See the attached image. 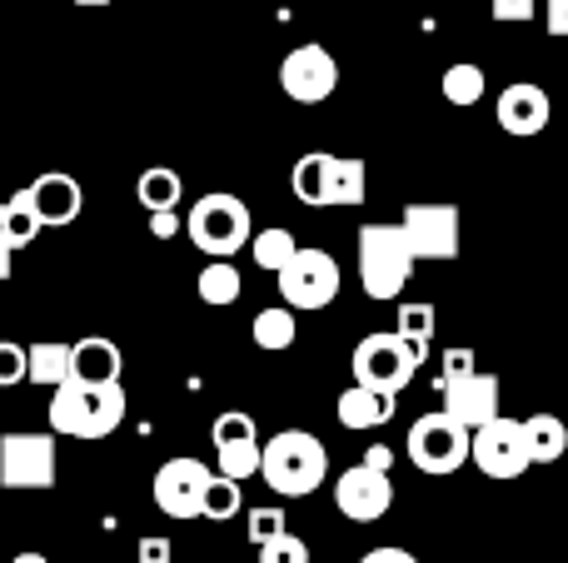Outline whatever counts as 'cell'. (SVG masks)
<instances>
[{"label": "cell", "instance_id": "cell-1", "mask_svg": "<svg viewBox=\"0 0 568 563\" xmlns=\"http://www.w3.org/2000/svg\"><path fill=\"white\" fill-rule=\"evenodd\" d=\"M125 424V389L120 385H65L50 395V434L55 439H110Z\"/></svg>", "mask_w": 568, "mask_h": 563}, {"label": "cell", "instance_id": "cell-2", "mask_svg": "<svg viewBox=\"0 0 568 563\" xmlns=\"http://www.w3.org/2000/svg\"><path fill=\"white\" fill-rule=\"evenodd\" d=\"M414 265L419 255H414L404 225H359V279L369 299H399Z\"/></svg>", "mask_w": 568, "mask_h": 563}, {"label": "cell", "instance_id": "cell-3", "mask_svg": "<svg viewBox=\"0 0 568 563\" xmlns=\"http://www.w3.org/2000/svg\"><path fill=\"white\" fill-rule=\"evenodd\" d=\"M324 474H329V454H324V444L314 434H304V429H284L265 444V469H260V479H265L275 494L284 499H310L314 489L324 484Z\"/></svg>", "mask_w": 568, "mask_h": 563}, {"label": "cell", "instance_id": "cell-4", "mask_svg": "<svg viewBox=\"0 0 568 563\" xmlns=\"http://www.w3.org/2000/svg\"><path fill=\"white\" fill-rule=\"evenodd\" d=\"M389 469H394V454L384 444H374L369 454H364V464L344 469V474L334 479V504H339V514L354 519V524H379L394 504Z\"/></svg>", "mask_w": 568, "mask_h": 563}, {"label": "cell", "instance_id": "cell-5", "mask_svg": "<svg viewBox=\"0 0 568 563\" xmlns=\"http://www.w3.org/2000/svg\"><path fill=\"white\" fill-rule=\"evenodd\" d=\"M185 229H190V245L205 249L210 259H235L245 245H255V225H250L245 199L220 195V190L205 199H195Z\"/></svg>", "mask_w": 568, "mask_h": 563}, {"label": "cell", "instance_id": "cell-6", "mask_svg": "<svg viewBox=\"0 0 568 563\" xmlns=\"http://www.w3.org/2000/svg\"><path fill=\"white\" fill-rule=\"evenodd\" d=\"M424 359L429 355L414 349L409 339H399V335H364L359 349H354V385L394 399L409 389V379L419 375Z\"/></svg>", "mask_w": 568, "mask_h": 563}, {"label": "cell", "instance_id": "cell-7", "mask_svg": "<svg viewBox=\"0 0 568 563\" xmlns=\"http://www.w3.org/2000/svg\"><path fill=\"white\" fill-rule=\"evenodd\" d=\"M474 459V434L464 424H454L444 409H434V414H419L409 424V464L419 469V474H459L464 464Z\"/></svg>", "mask_w": 568, "mask_h": 563}, {"label": "cell", "instance_id": "cell-8", "mask_svg": "<svg viewBox=\"0 0 568 563\" xmlns=\"http://www.w3.org/2000/svg\"><path fill=\"white\" fill-rule=\"evenodd\" d=\"M215 474L220 469L200 464V459H170V464H160L150 494H155L160 514L170 519H205V494L215 484Z\"/></svg>", "mask_w": 568, "mask_h": 563}, {"label": "cell", "instance_id": "cell-9", "mask_svg": "<svg viewBox=\"0 0 568 563\" xmlns=\"http://www.w3.org/2000/svg\"><path fill=\"white\" fill-rule=\"evenodd\" d=\"M280 295L290 309H324L339 295V265L329 249H300L294 265L280 275Z\"/></svg>", "mask_w": 568, "mask_h": 563}, {"label": "cell", "instance_id": "cell-10", "mask_svg": "<svg viewBox=\"0 0 568 563\" xmlns=\"http://www.w3.org/2000/svg\"><path fill=\"white\" fill-rule=\"evenodd\" d=\"M474 464L489 479H519L524 469L534 464L524 419H494V424H484L479 434H474Z\"/></svg>", "mask_w": 568, "mask_h": 563}, {"label": "cell", "instance_id": "cell-11", "mask_svg": "<svg viewBox=\"0 0 568 563\" xmlns=\"http://www.w3.org/2000/svg\"><path fill=\"white\" fill-rule=\"evenodd\" d=\"M0 484L6 489H50L55 484V434H6V449H0Z\"/></svg>", "mask_w": 568, "mask_h": 563}, {"label": "cell", "instance_id": "cell-12", "mask_svg": "<svg viewBox=\"0 0 568 563\" xmlns=\"http://www.w3.org/2000/svg\"><path fill=\"white\" fill-rule=\"evenodd\" d=\"M280 85H284V95L300 100V105H320V100H329L334 85H339V65H334V55L324 45H294L280 65Z\"/></svg>", "mask_w": 568, "mask_h": 563}, {"label": "cell", "instance_id": "cell-13", "mask_svg": "<svg viewBox=\"0 0 568 563\" xmlns=\"http://www.w3.org/2000/svg\"><path fill=\"white\" fill-rule=\"evenodd\" d=\"M215 454H220V474L225 479H255L265 469V444H260V429L250 414L230 409L215 419Z\"/></svg>", "mask_w": 568, "mask_h": 563}, {"label": "cell", "instance_id": "cell-14", "mask_svg": "<svg viewBox=\"0 0 568 563\" xmlns=\"http://www.w3.org/2000/svg\"><path fill=\"white\" fill-rule=\"evenodd\" d=\"M404 235H409L414 255L419 259H454L459 255V209L454 205H429V199H419V205L404 209Z\"/></svg>", "mask_w": 568, "mask_h": 563}, {"label": "cell", "instance_id": "cell-15", "mask_svg": "<svg viewBox=\"0 0 568 563\" xmlns=\"http://www.w3.org/2000/svg\"><path fill=\"white\" fill-rule=\"evenodd\" d=\"M444 414H449L454 424H464L469 434H479L484 424L504 419L499 414V379L474 375V379H464V385H449L444 389Z\"/></svg>", "mask_w": 568, "mask_h": 563}, {"label": "cell", "instance_id": "cell-16", "mask_svg": "<svg viewBox=\"0 0 568 563\" xmlns=\"http://www.w3.org/2000/svg\"><path fill=\"white\" fill-rule=\"evenodd\" d=\"M494 115H499V125L509 130V135H519V140L539 135V130L549 125V115H554L549 90H539L534 80H519V85H509V90L499 95Z\"/></svg>", "mask_w": 568, "mask_h": 563}, {"label": "cell", "instance_id": "cell-17", "mask_svg": "<svg viewBox=\"0 0 568 563\" xmlns=\"http://www.w3.org/2000/svg\"><path fill=\"white\" fill-rule=\"evenodd\" d=\"M30 199H36V209H40L45 225H70V219H80V209H85V190H80V180L60 175V170L40 175L36 185H30Z\"/></svg>", "mask_w": 568, "mask_h": 563}, {"label": "cell", "instance_id": "cell-18", "mask_svg": "<svg viewBox=\"0 0 568 563\" xmlns=\"http://www.w3.org/2000/svg\"><path fill=\"white\" fill-rule=\"evenodd\" d=\"M120 345L115 339H100V335H85L75 339V365H70V379L80 385H120Z\"/></svg>", "mask_w": 568, "mask_h": 563}, {"label": "cell", "instance_id": "cell-19", "mask_svg": "<svg viewBox=\"0 0 568 563\" xmlns=\"http://www.w3.org/2000/svg\"><path fill=\"white\" fill-rule=\"evenodd\" d=\"M334 414H339L344 429H379V424H389V419H394V399L349 385L339 395V409H334Z\"/></svg>", "mask_w": 568, "mask_h": 563}, {"label": "cell", "instance_id": "cell-20", "mask_svg": "<svg viewBox=\"0 0 568 563\" xmlns=\"http://www.w3.org/2000/svg\"><path fill=\"white\" fill-rule=\"evenodd\" d=\"M369 190V170L364 160H329V180H324V205H364Z\"/></svg>", "mask_w": 568, "mask_h": 563}, {"label": "cell", "instance_id": "cell-21", "mask_svg": "<svg viewBox=\"0 0 568 563\" xmlns=\"http://www.w3.org/2000/svg\"><path fill=\"white\" fill-rule=\"evenodd\" d=\"M524 429H529L534 464H559V459L568 454V424L559 414H529Z\"/></svg>", "mask_w": 568, "mask_h": 563}, {"label": "cell", "instance_id": "cell-22", "mask_svg": "<svg viewBox=\"0 0 568 563\" xmlns=\"http://www.w3.org/2000/svg\"><path fill=\"white\" fill-rule=\"evenodd\" d=\"M70 365H75V345H30V385H45L55 395L70 379Z\"/></svg>", "mask_w": 568, "mask_h": 563}, {"label": "cell", "instance_id": "cell-23", "mask_svg": "<svg viewBox=\"0 0 568 563\" xmlns=\"http://www.w3.org/2000/svg\"><path fill=\"white\" fill-rule=\"evenodd\" d=\"M40 229H45V219H40L30 190H16V195L6 199V239H10V249H26L30 239H40Z\"/></svg>", "mask_w": 568, "mask_h": 563}, {"label": "cell", "instance_id": "cell-24", "mask_svg": "<svg viewBox=\"0 0 568 563\" xmlns=\"http://www.w3.org/2000/svg\"><path fill=\"white\" fill-rule=\"evenodd\" d=\"M250 335H255L260 349H290L294 339H300V319H294L290 305H275V309H260L255 325H250Z\"/></svg>", "mask_w": 568, "mask_h": 563}, {"label": "cell", "instance_id": "cell-25", "mask_svg": "<svg viewBox=\"0 0 568 563\" xmlns=\"http://www.w3.org/2000/svg\"><path fill=\"white\" fill-rule=\"evenodd\" d=\"M250 249H255V265H260V269H275V275H284V269L294 265V255H300L304 245H300V239H294L284 225H275V229H260Z\"/></svg>", "mask_w": 568, "mask_h": 563}, {"label": "cell", "instance_id": "cell-26", "mask_svg": "<svg viewBox=\"0 0 568 563\" xmlns=\"http://www.w3.org/2000/svg\"><path fill=\"white\" fill-rule=\"evenodd\" d=\"M329 160L324 150H310V155L294 165L290 185H294V199H304V205H324V180H329Z\"/></svg>", "mask_w": 568, "mask_h": 563}, {"label": "cell", "instance_id": "cell-27", "mask_svg": "<svg viewBox=\"0 0 568 563\" xmlns=\"http://www.w3.org/2000/svg\"><path fill=\"white\" fill-rule=\"evenodd\" d=\"M240 289H245V285H240V269L230 265V259H210L205 275H200V299H205V305H215V309L235 305Z\"/></svg>", "mask_w": 568, "mask_h": 563}, {"label": "cell", "instance_id": "cell-28", "mask_svg": "<svg viewBox=\"0 0 568 563\" xmlns=\"http://www.w3.org/2000/svg\"><path fill=\"white\" fill-rule=\"evenodd\" d=\"M135 195H140V205H145L150 215H165V209L180 205V175L175 170H145L140 185H135Z\"/></svg>", "mask_w": 568, "mask_h": 563}, {"label": "cell", "instance_id": "cell-29", "mask_svg": "<svg viewBox=\"0 0 568 563\" xmlns=\"http://www.w3.org/2000/svg\"><path fill=\"white\" fill-rule=\"evenodd\" d=\"M484 85H489V80H484V70L469 65V60H459V65L444 70V100H449V105H479Z\"/></svg>", "mask_w": 568, "mask_h": 563}, {"label": "cell", "instance_id": "cell-30", "mask_svg": "<svg viewBox=\"0 0 568 563\" xmlns=\"http://www.w3.org/2000/svg\"><path fill=\"white\" fill-rule=\"evenodd\" d=\"M394 335L409 339L414 349H424V355H429V339H434V305H404V309H399V325H394Z\"/></svg>", "mask_w": 568, "mask_h": 563}, {"label": "cell", "instance_id": "cell-31", "mask_svg": "<svg viewBox=\"0 0 568 563\" xmlns=\"http://www.w3.org/2000/svg\"><path fill=\"white\" fill-rule=\"evenodd\" d=\"M240 484L235 479H225V474H215V484H210V494H205V519H215V524H225V519H235L240 514Z\"/></svg>", "mask_w": 568, "mask_h": 563}, {"label": "cell", "instance_id": "cell-32", "mask_svg": "<svg viewBox=\"0 0 568 563\" xmlns=\"http://www.w3.org/2000/svg\"><path fill=\"white\" fill-rule=\"evenodd\" d=\"M20 379H30V349L16 339H0V389H16Z\"/></svg>", "mask_w": 568, "mask_h": 563}, {"label": "cell", "instance_id": "cell-33", "mask_svg": "<svg viewBox=\"0 0 568 563\" xmlns=\"http://www.w3.org/2000/svg\"><path fill=\"white\" fill-rule=\"evenodd\" d=\"M260 563H310V544L300 534H280L260 549Z\"/></svg>", "mask_w": 568, "mask_h": 563}, {"label": "cell", "instance_id": "cell-34", "mask_svg": "<svg viewBox=\"0 0 568 563\" xmlns=\"http://www.w3.org/2000/svg\"><path fill=\"white\" fill-rule=\"evenodd\" d=\"M479 369H474V349H449L444 355V369H439V389L449 385H464V379H474Z\"/></svg>", "mask_w": 568, "mask_h": 563}, {"label": "cell", "instance_id": "cell-35", "mask_svg": "<svg viewBox=\"0 0 568 563\" xmlns=\"http://www.w3.org/2000/svg\"><path fill=\"white\" fill-rule=\"evenodd\" d=\"M280 534H290L280 509H255V514H250V539H255V549H265L270 539H280Z\"/></svg>", "mask_w": 568, "mask_h": 563}, {"label": "cell", "instance_id": "cell-36", "mask_svg": "<svg viewBox=\"0 0 568 563\" xmlns=\"http://www.w3.org/2000/svg\"><path fill=\"white\" fill-rule=\"evenodd\" d=\"M539 0H489V16L504 20V25H519V20H534Z\"/></svg>", "mask_w": 568, "mask_h": 563}, {"label": "cell", "instance_id": "cell-37", "mask_svg": "<svg viewBox=\"0 0 568 563\" xmlns=\"http://www.w3.org/2000/svg\"><path fill=\"white\" fill-rule=\"evenodd\" d=\"M135 554H140V563H170V554H175V549H170V539H140V549H135Z\"/></svg>", "mask_w": 568, "mask_h": 563}, {"label": "cell", "instance_id": "cell-38", "mask_svg": "<svg viewBox=\"0 0 568 563\" xmlns=\"http://www.w3.org/2000/svg\"><path fill=\"white\" fill-rule=\"evenodd\" d=\"M549 35L568 40V0H549Z\"/></svg>", "mask_w": 568, "mask_h": 563}, {"label": "cell", "instance_id": "cell-39", "mask_svg": "<svg viewBox=\"0 0 568 563\" xmlns=\"http://www.w3.org/2000/svg\"><path fill=\"white\" fill-rule=\"evenodd\" d=\"M359 563H419V559H414L409 549H369Z\"/></svg>", "mask_w": 568, "mask_h": 563}, {"label": "cell", "instance_id": "cell-40", "mask_svg": "<svg viewBox=\"0 0 568 563\" xmlns=\"http://www.w3.org/2000/svg\"><path fill=\"white\" fill-rule=\"evenodd\" d=\"M150 229H155V235H160V239L180 235V215H175V209H165V215H150Z\"/></svg>", "mask_w": 568, "mask_h": 563}, {"label": "cell", "instance_id": "cell-41", "mask_svg": "<svg viewBox=\"0 0 568 563\" xmlns=\"http://www.w3.org/2000/svg\"><path fill=\"white\" fill-rule=\"evenodd\" d=\"M10 259H16V249H10V239L0 235V279H10Z\"/></svg>", "mask_w": 568, "mask_h": 563}, {"label": "cell", "instance_id": "cell-42", "mask_svg": "<svg viewBox=\"0 0 568 563\" xmlns=\"http://www.w3.org/2000/svg\"><path fill=\"white\" fill-rule=\"evenodd\" d=\"M10 563H50V559H45V554H16Z\"/></svg>", "mask_w": 568, "mask_h": 563}, {"label": "cell", "instance_id": "cell-43", "mask_svg": "<svg viewBox=\"0 0 568 563\" xmlns=\"http://www.w3.org/2000/svg\"><path fill=\"white\" fill-rule=\"evenodd\" d=\"M75 6H110V0H75Z\"/></svg>", "mask_w": 568, "mask_h": 563}, {"label": "cell", "instance_id": "cell-44", "mask_svg": "<svg viewBox=\"0 0 568 563\" xmlns=\"http://www.w3.org/2000/svg\"><path fill=\"white\" fill-rule=\"evenodd\" d=\"M0 449H6V429H0Z\"/></svg>", "mask_w": 568, "mask_h": 563}]
</instances>
